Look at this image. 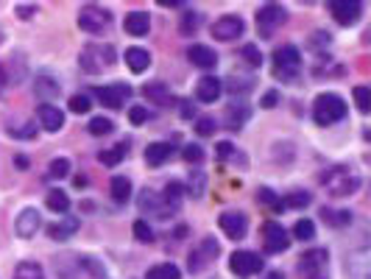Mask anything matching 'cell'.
<instances>
[{"instance_id": "6da1fadb", "label": "cell", "mask_w": 371, "mask_h": 279, "mask_svg": "<svg viewBox=\"0 0 371 279\" xmlns=\"http://www.w3.org/2000/svg\"><path fill=\"white\" fill-rule=\"evenodd\" d=\"M321 185L327 187L330 196L346 199V196H355V193H358L360 176H358L352 168H346V165H335V168H330V171L321 173Z\"/></svg>"}, {"instance_id": "7a4b0ae2", "label": "cell", "mask_w": 371, "mask_h": 279, "mask_svg": "<svg viewBox=\"0 0 371 279\" xmlns=\"http://www.w3.org/2000/svg\"><path fill=\"white\" fill-rule=\"evenodd\" d=\"M346 117V101L335 92H321L316 101H313V120L318 126H332L338 120Z\"/></svg>"}, {"instance_id": "3957f363", "label": "cell", "mask_w": 371, "mask_h": 279, "mask_svg": "<svg viewBox=\"0 0 371 279\" xmlns=\"http://www.w3.org/2000/svg\"><path fill=\"white\" fill-rule=\"evenodd\" d=\"M302 70V53L296 45H279L274 50V78L293 84Z\"/></svg>"}, {"instance_id": "277c9868", "label": "cell", "mask_w": 371, "mask_h": 279, "mask_svg": "<svg viewBox=\"0 0 371 279\" xmlns=\"http://www.w3.org/2000/svg\"><path fill=\"white\" fill-rule=\"evenodd\" d=\"M78 64H81V70H87L92 76L95 73H104V70H109L115 64V48L112 45H104V42H92V45H87L81 50Z\"/></svg>"}, {"instance_id": "5b68a950", "label": "cell", "mask_w": 371, "mask_h": 279, "mask_svg": "<svg viewBox=\"0 0 371 279\" xmlns=\"http://www.w3.org/2000/svg\"><path fill=\"white\" fill-rule=\"evenodd\" d=\"M302 279H330V252L327 249H310L299 257L296 266Z\"/></svg>"}, {"instance_id": "8992f818", "label": "cell", "mask_w": 371, "mask_h": 279, "mask_svg": "<svg viewBox=\"0 0 371 279\" xmlns=\"http://www.w3.org/2000/svg\"><path fill=\"white\" fill-rule=\"evenodd\" d=\"M218 255H220V246L215 243V238H201L198 246H195V249L190 252V257H187L190 274H201L204 269H209V266L218 260Z\"/></svg>"}, {"instance_id": "52a82bcc", "label": "cell", "mask_w": 371, "mask_h": 279, "mask_svg": "<svg viewBox=\"0 0 371 279\" xmlns=\"http://www.w3.org/2000/svg\"><path fill=\"white\" fill-rule=\"evenodd\" d=\"M285 22H288V11L276 3H268L257 11V31L262 39H271L276 34V28H282Z\"/></svg>"}, {"instance_id": "ba28073f", "label": "cell", "mask_w": 371, "mask_h": 279, "mask_svg": "<svg viewBox=\"0 0 371 279\" xmlns=\"http://www.w3.org/2000/svg\"><path fill=\"white\" fill-rule=\"evenodd\" d=\"M112 25V14L101 6H84L78 11V28L87 34H104Z\"/></svg>"}, {"instance_id": "9c48e42d", "label": "cell", "mask_w": 371, "mask_h": 279, "mask_svg": "<svg viewBox=\"0 0 371 279\" xmlns=\"http://www.w3.org/2000/svg\"><path fill=\"white\" fill-rule=\"evenodd\" d=\"M262 257L260 255H254V252H234L232 257H229V269H232V274L240 279H248L254 277V274H260L262 271Z\"/></svg>"}, {"instance_id": "30bf717a", "label": "cell", "mask_w": 371, "mask_h": 279, "mask_svg": "<svg viewBox=\"0 0 371 279\" xmlns=\"http://www.w3.org/2000/svg\"><path fill=\"white\" fill-rule=\"evenodd\" d=\"M262 241H265L262 246H265L268 255H282V252H288V246H290L285 227L276 224V221H265V227H262Z\"/></svg>"}, {"instance_id": "8fae6325", "label": "cell", "mask_w": 371, "mask_h": 279, "mask_svg": "<svg viewBox=\"0 0 371 279\" xmlns=\"http://www.w3.org/2000/svg\"><path fill=\"white\" fill-rule=\"evenodd\" d=\"M330 14L338 25H358L360 14H363V3L358 0H335L330 3Z\"/></svg>"}, {"instance_id": "7c38bea8", "label": "cell", "mask_w": 371, "mask_h": 279, "mask_svg": "<svg viewBox=\"0 0 371 279\" xmlns=\"http://www.w3.org/2000/svg\"><path fill=\"white\" fill-rule=\"evenodd\" d=\"M243 31H246V22H243L237 14H223L220 20L212 22V36H215V39H223V42L237 39Z\"/></svg>"}, {"instance_id": "4fadbf2b", "label": "cell", "mask_w": 371, "mask_h": 279, "mask_svg": "<svg viewBox=\"0 0 371 279\" xmlns=\"http://www.w3.org/2000/svg\"><path fill=\"white\" fill-rule=\"evenodd\" d=\"M132 95V90H129V84H106V87H95V98L104 103V106H109V109H120L123 103H126V98Z\"/></svg>"}, {"instance_id": "5bb4252c", "label": "cell", "mask_w": 371, "mask_h": 279, "mask_svg": "<svg viewBox=\"0 0 371 279\" xmlns=\"http://www.w3.org/2000/svg\"><path fill=\"white\" fill-rule=\"evenodd\" d=\"M137 204H140V210H143V213H151V215H157L160 221H165L168 215H174V213H176V207L165 204V199H162V196H157L154 190H143Z\"/></svg>"}, {"instance_id": "9a60e30c", "label": "cell", "mask_w": 371, "mask_h": 279, "mask_svg": "<svg viewBox=\"0 0 371 279\" xmlns=\"http://www.w3.org/2000/svg\"><path fill=\"white\" fill-rule=\"evenodd\" d=\"M218 224H220V229L229 241H243L246 232H248V218L243 213H223L218 218Z\"/></svg>"}, {"instance_id": "2e32d148", "label": "cell", "mask_w": 371, "mask_h": 279, "mask_svg": "<svg viewBox=\"0 0 371 279\" xmlns=\"http://www.w3.org/2000/svg\"><path fill=\"white\" fill-rule=\"evenodd\" d=\"M346 271L349 279H371V252L369 246H360L349 255V263H346Z\"/></svg>"}, {"instance_id": "e0dca14e", "label": "cell", "mask_w": 371, "mask_h": 279, "mask_svg": "<svg viewBox=\"0 0 371 279\" xmlns=\"http://www.w3.org/2000/svg\"><path fill=\"white\" fill-rule=\"evenodd\" d=\"M248 115H251V106H248L246 101H232V103L226 106V115H223V126H226L229 131H240V129L246 126Z\"/></svg>"}, {"instance_id": "ac0fdd59", "label": "cell", "mask_w": 371, "mask_h": 279, "mask_svg": "<svg viewBox=\"0 0 371 279\" xmlns=\"http://www.w3.org/2000/svg\"><path fill=\"white\" fill-rule=\"evenodd\" d=\"M39 224H42V215H39L34 207H25V210L20 213V218L14 221V232H17L22 241H28V238H34V235H36Z\"/></svg>"}, {"instance_id": "d6986e66", "label": "cell", "mask_w": 371, "mask_h": 279, "mask_svg": "<svg viewBox=\"0 0 371 279\" xmlns=\"http://www.w3.org/2000/svg\"><path fill=\"white\" fill-rule=\"evenodd\" d=\"M220 92H223V84L215 76H201L198 84H195V98L204 101V103H215L220 98Z\"/></svg>"}, {"instance_id": "ffe728a7", "label": "cell", "mask_w": 371, "mask_h": 279, "mask_svg": "<svg viewBox=\"0 0 371 279\" xmlns=\"http://www.w3.org/2000/svg\"><path fill=\"white\" fill-rule=\"evenodd\" d=\"M187 59L195 67H201V70H212L218 64V53L212 48H206V45H190L187 48Z\"/></svg>"}, {"instance_id": "44dd1931", "label": "cell", "mask_w": 371, "mask_h": 279, "mask_svg": "<svg viewBox=\"0 0 371 279\" xmlns=\"http://www.w3.org/2000/svg\"><path fill=\"white\" fill-rule=\"evenodd\" d=\"M36 117H39L42 129H48V131H59L64 126V112L59 106H53V103H42L36 109Z\"/></svg>"}, {"instance_id": "7402d4cb", "label": "cell", "mask_w": 371, "mask_h": 279, "mask_svg": "<svg viewBox=\"0 0 371 279\" xmlns=\"http://www.w3.org/2000/svg\"><path fill=\"white\" fill-rule=\"evenodd\" d=\"M123 28H126V34H132V36H146L148 28H151V17H148L146 11H132V14H126Z\"/></svg>"}, {"instance_id": "603a6c76", "label": "cell", "mask_w": 371, "mask_h": 279, "mask_svg": "<svg viewBox=\"0 0 371 279\" xmlns=\"http://www.w3.org/2000/svg\"><path fill=\"white\" fill-rule=\"evenodd\" d=\"M78 229H81V221H78V218H62L59 224L48 227V235H50V241H67V238H73Z\"/></svg>"}, {"instance_id": "cb8c5ba5", "label": "cell", "mask_w": 371, "mask_h": 279, "mask_svg": "<svg viewBox=\"0 0 371 279\" xmlns=\"http://www.w3.org/2000/svg\"><path fill=\"white\" fill-rule=\"evenodd\" d=\"M126 64L132 73H146L151 67V53L146 48H129L126 50Z\"/></svg>"}, {"instance_id": "d4e9b609", "label": "cell", "mask_w": 371, "mask_h": 279, "mask_svg": "<svg viewBox=\"0 0 371 279\" xmlns=\"http://www.w3.org/2000/svg\"><path fill=\"white\" fill-rule=\"evenodd\" d=\"M143 95H146L148 101H154L157 106H171V103H174V95H171V90H168L162 81L146 84V87H143Z\"/></svg>"}, {"instance_id": "484cf974", "label": "cell", "mask_w": 371, "mask_h": 279, "mask_svg": "<svg viewBox=\"0 0 371 279\" xmlns=\"http://www.w3.org/2000/svg\"><path fill=\"white\" fill-rule=\"evenodd\" d=\"M171 154H174L171 143H151L148 151H146V162H148L151 168H160V165H165V162L171 159Z\"/></svg>"}, {"instance_id": "4316f807", "label": "cell", "mask_w": 371, "mask_h": 279, "mask_svg": "<svg viewBox=\"0 0 371 279\" xmlns=\"http://www.w3.org/2000/svg\"><path fill=\"white\" fill-rule=\"evenodd\" d=\"M232 95H243V92H248L251 87H254V76H243V73H229V78L226 81H220Z\"/></svg>"}, {"instance_id": "83f0119b", "label": "cell", "mask_w": 371, "mask_h": 279, "mask_svg": "<svg viewBox=\"0 0 371 279\" xmlns=\"http://www.w3.org/2000/svg\"><path fill=\"white\" fill-rule=\"evenodd\" d=\"M109 193H112V199H115L118 204H126V201L132 199V182H129L126 176H115L112 185H109Z\"/></svg>"}, {"instance_id": "f1b7e54d", "label": "cell", "mask_w": 371, "mask_h": 279, "mask_svg": "<svg viewBox=\"0 0 371 279\" xmlns=\"http://www.w3.org/2000/svg\"><path fill=\"white\" fill-rule=\"evenodd\" d=\"M321 218H324L330 227H335V229L352 224V213H349V210H330V207H324V210H321Z\"/></svg>"}, {"instance_id": "f546056e", "label": "cell", "mask_w": 371, "mask_h": 279, "mask_svg": "<svg viewBox=\"0 0 371 279\" xmlns=\"http://www.w3.org/2000/svg\"><path fill=\"white\" fill-rule=\"evenodd\" d=\"M146 279H182V271L174 263H160V266L148 269Z\"/></svg>"}, {"instance_id": "4dcf8cb0", "label": "cell", "mask_w": 371, "mask_h": 279, "mask_svg": "<svg viewBox=\"0 0 371 279\" xmlns=\"http://www.w3.org/2000/svg\"><path fill=\"white\" fill-rule=\"evenodd\" d=\"M34 90H36V95H42V98H56V95H59V84H56L50 76H36Z\"/></svg>"}, {"instance_id": "1f68e13d", "label": "cell", "mask_w": 371, "mask_h": 279, "mask_svg": "<svg viewBox=\"0 0 371 279\" xmlns=\"http://www.w3.org/2000/svg\"><path fill=\"white\" fill-rule=\"evenodd\" d=\"M45 204H48V210H53V213H67V210H70V199H67V193H62V190H50L48 199H45Z\"/></svg>"}, {"instance_id": "d6a6232c", "label": "cell", "mask_w": 371, "mask_h": 279, "mask_svg": "<svg viewBox=\"0 0 371 279\" xmlns=\"http://www.w3.org/2000/svg\"><path fill=\"white\" fill-rule=\"evenodd\" d=\"M14 279H45V271L39 263H20L14 269Z\"/></svg>"}, {"instance_id": "836d02e7", "label": "cell", "mask_w": 371, "mask_h": 279, "mask_svg": "<svg viewBox=\"0 0 371 279\" xmlns=\"http://www.w3.org/2000/svg\"><path fill=\"white\" fill-rule=\"evenodd\" d=\"M87 129H90V134H92V137H106V134H112L115 123H112L109 117H104V115H101V117H92Z\"/></svg>"}, {"instance_id": "e575fe53", "label": "cell", "mask_w": 371, "mask_h": 279, "mask_svg": "<svg viewBox=\"0 0 371 279\" xmlns=\"http://www.w3.org/2000/svg\"><path fill=\"white\" fill-rule=\"evenodd\" d=\"M123 157H126V143H120V145H115V148H106V151H101L98 154V159L104 162V165H118V162H123Z\"/></svg>"}, {"instance_id": "d590c367", "label": "cell", "mask_w": 371, "mask_h": 279, "mask_svg": "<svg viewBox=\"0 0 371 279\" xmlns=\"http://www.w3.org/2000/svg\"><path fill=\"white\" fill-rule=\"evenodd\" d=\"M182 196H185V185H179V182H168V185H165V193H162L165 204H171V207H176V210H179Z\"/></svg>"}, {"instance_id": "8d00e7d4", "label": "cell", "mask_w": 371, "mask_h": 279, "mask_svg": "<svg viewBox=\"0 0 371 279\" xmlns=\"http://www.w3.org/2000/svg\"><path fill=\"white\" fill-rule=\"evenodd\" d=\"M204 185H206V176H204L201 171H192L190 179H187V193H190L192 199H201V196H204Z\"/></svg>"}, {"instance_id": "74e56055", "label": "cell", "mask_w": 371, "mask_h": 279, "mask_svg": "<svg viewBox=\"0 0 371 279\" xmlns=\"http://www.w3.org/2000/svg\"><path fill=\"white\" fill-rule=\"evenodd\" d=\"M293 238H296V241H313V238H316V224H313L310 218L296 221V227H293Z\"/></svg>"}, {"instance_id": "f35d334b", "label": "cell", "mask_w": 371, "mask_h": 279, "mask_svg": "<svg viewBox=\"0 0 371 279\" xmlns=\"http://www.w3.org/2000/svg\"><path fill=\"white\" fill-rule=\"evenodd\" d=\"M218 157L220 159H229V162H240V165H246V157L243 154H237V148L232 145V143H218Z\"/></svg>"}, {"instance_id": "ab89813d", "label": "cell", "mask_w": 371, "mask_h": 279, "mask_svg": "<svg viewBox=\"0 0 371 279\" xmlns=\"http://www.w3.org/2000/svg\"><path fill=\"white\" fill-rule=\"evenodd\" d=\"M67 173H70V159H64V157H59V159H53L48 165V176L50 179H64Z\"/></svg>"}, {"instance_id": "60d3db41", "label": "cell", "mask_w": 371, "mask_h": 279, "mask_svg": "<svg viewBox=\"0 0 371 279\" xmlns=\"http://www.w3.org/2000/svg\"><path fill=\"white\" fill-rule=\"evenodd\" d=\"M355 103H358V109H360L363 115H369V109H371V90L366 87V84L355 87Z\"/></svg>"}, {"instance_id": "b9f144b4", "label": "cell", "mask_w": 371, "mask_h": 279, "mask_svg": "<svg viewBox=\"0 0 371 279\" xmlns=\"http://www.w3.org/2000/svg\"><path fill=\"white\" fill-rule=\"evenodd\" d=\"M257 199H260L265 207H271V210H282V207H285L282 199H276V193L268 190V187H260V190H257Z\"/></svg>"}, {"instance_id": "7bdbcfd3", "label": "cell", "mask_w": 371, "mask_h": 279, "mask_svg": "<svg viewBox=\"0 0 371 279\" xmlns=\"http://www.w3.org/2000/svg\"><path fill=\"white\" fill-rule=\"evenodd\" d=\"M198 28H201V14L187 11L185 17H182V34H185V36H192Z\"/></svg>"}, {"instance_id": "ee69618b", "label": "cell", "mask_w": 371, "mask_h": 279, "mask_svg": "<svg viewBox=\"0 0 371 279\" xmlns=\"http://www.w3.org/2000/svg\"><path fill=\"white\" fill-rule=\"evenodd\" d=\"M310 201H313V199H310V193H302V190H296V193H290V196H288L282 204H285V207H293V210H299V207H307Z\"/></svg>"}, {"instance_id": "f6af8a7d", "label": "cell", "mask_w": 371, "mask_h": 279, "mask_svg": "<svg viewBox=\"0 0 371 279\" xmlns=\"http://www.w3.org/2000/svg\"><path fill=\"white\" fill-rule=\"evenodd\" d=\"M134 238H137L140 243H151V241H154V229L140 218V221H134Z\"/></svg>"}, {"instance_id": "bcb514c9", "label": "cell", "mask_w": 371, "mask_h": 279, "mask_svg": "<svg viewBox=\"0 0 371 279\" xmlns=\"http://www.w3.org/2000/svg\"><path fill=\"white\" fill-rule=\"evenodd\" d=\"M243 59H246V64H248V67H260L262 53H260V48H257V45H243Z\"/></svg>"}, {"instance_id": "7dc6e473", "label": "cell", "mask_w": 371, "mask_h": 279, "mask_svg": "<svg viewBox=\"0 0 371 279\" xmlns=\"http://www.w3.org/2000/svg\"><path fill=\"white\" fill-rule=\"evenodd\" d=\"M90 109H92V103H90L87 95H73V98H70V112H76V115H87Z\"/></svg>"}, {"instance_id": "c3c4849f", "label": "cell", "mask_w": 371, "mask_h": 279, "mask_svg": "<svg viewBox=\"0 0 371 279\" xmlns=\"http://www.w3.org/2000/svg\"><path fill=\"white\" fill-rule=\"evenodd\" d=\"M151 117V112H148V106H132L129 109V120L134 123V126H140V123H146Z\"/></svg>"}, {"instance_id": "681fc988", "label": "cell", "mask_w": 371, "mask_h": 279, "mask_svg": "<svg viewBox=\"0 0 371 279\" xmlns=\"http://www.w3.org/2000/svg\"><path fill=\"white\" fill-rule=\"evenodd\" d=\"M195 131H198L201 137H209V134H215V120H212V117H198V123H195Z\"/></svg>"}, {"instance_id": "f907efd6", "label": "cell", "mask_w": 371, "mask_h": 279, "mask_svg": "<svg viewBox=\"0 0 371 279\" xmlns=\"http://www.w3.org/2000/svg\"><path fill=\"white\" fill-rule=\"evenodd\" d=\"M185 159H187V162H195V165H198V162L204 159V148H201V145H187V148H185Z\"/></svg>"}, {"instance_id": "816d5d0a", "label": "cell", "mask_w": 371, "mask_h": 279, "mask_svg": "<svg viewBox=\"0 0 371 279\" xmlns=\"http://www.w3.org/2000/svg\"><path fill=\"white\" fill-rule=\"evenodd\" d=\"M8 131H11L14 137H22V140L34 137V126H28V123H25V126H20V129H8Z\"/></svg>"}, {"instance_id": "f5cc1de1", "label": "cell", "mask_w": 371, "mask_h": 279, "mask_svg": "<svg viewBox=\"0 0 371 279\" xmlns=\"http://www.w3.org/2000/svg\"><path fill=\"white\" fill-rule=\"evenodd\" d=\"M276 101H279V95H276V92H265V98H262V106H268V109H271Z\"/></svg>"}, {"instance_id": "db71d44e", "label": "cell", "mask_w": 371, "mask_h": 279, "mask_svg": "<svg viewBox=\"0 0 371 279\" xmlns=\"http://www.w3.org/2000/svg\"><path fill=\"white\" fill-rule=\"evenodd\" d=\"M34 11H36V8H31V6H22V8H20V17H22V20H28Z\"/></svg>"}, {"instance_id": "11a10c76", "label": "cell", "mask_w": 371, "mask_h": 279, "mask_svg": "<svg viewBox=\"0 0 371 279\" xmlns=\"http://www.w3.org/2000/svg\"><path fill=\"white\" fill-rule=\"evenodd\" d=\"M265 279H285V277H282L279 271H271V274H268V277H265Z\"/></svg>"}, {"instance_id": "9f6ffc18", "label": "cell", "mask_w": 371, "mask_h": 279, "mask_svg": "<svg viewBox=\"0 0 371 279\" xmlns=\"http://www.w3.org/2000/svg\"><path fill=\"white\" fill-rule=\"evenodd\" d=\"M3 84H6V73H3V67H0V90H3Z\"/></svg>"}]
</instances>
